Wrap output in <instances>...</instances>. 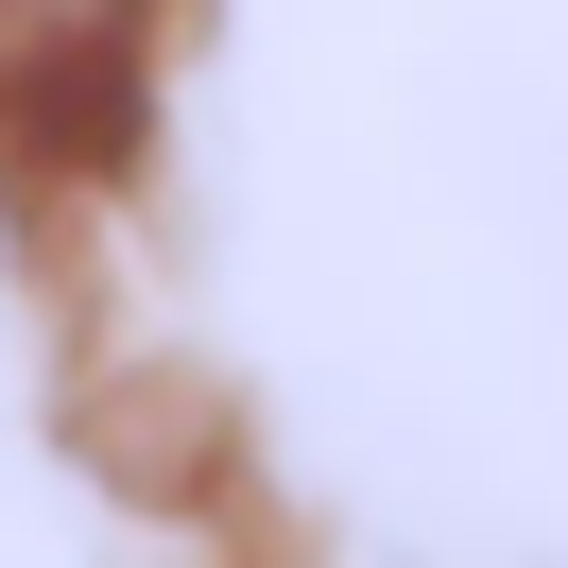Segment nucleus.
Masks as SVG:
<instances>
[{"label": "nucleus", "mask_w": 568, "mask_h": 568, "mask_svg": "<svg viewBox=\"0 0 568 568\" xmlns=\"http://www.w3.org/2000/svg\"><path fill=\"white\" fill-rule=\"evenodd\" d=\"M121 70H139V0H0V121L70 139L121 104Z\"/></svg>", "instance_id": "f257e3e1"}]
</instances>
